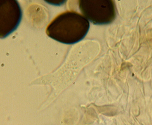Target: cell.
<instances>
[{"instance_id": "obj_1", "label": "cell", "mask_w": 152, "mask_h": 125, "mask_svg": "<svg viewBox=\"0 0 152 125\" xmlns=\"http://www.w3.org/2000/svg\"><path fill=\"white\" fill-rule=\"evenodd\" d=\"M89 29L88 19L75 12L60 14L50 24L46 29L48 36L65 44H74L82 40Z\"/></svg>"}, {"instance_id": "obj_2", "label": "cell", "mask_w": 152, "mask_h": 125, "mask_svg": "<svg viewBox=\"0 0 152 125\" xmlns=\"http://www.w3.org/2000/svg\"><path fill=\"white\" fill-rule=\"evenodd\" d=\"M79 7L85 17L95 24H106L115 17V4L111 0H80Z\"/></svg>"}, {"instance_id": "obj_3", "label": "cell", "mask_w": 152, "mask_h": 125, "mask_svg": "<svg viewBox=\"0 0 152 125\" xmlns=\"http://www.w3.org/2000/svg\"><path fill=\"white\" fill-rule=\"evenodd\" d=\"M8 11L5 7H1V17H0V26L1 31L3 28H5L4 36H7L16 29L21 20V9L18 3L16 1H13L12 7H9L10 1L7 3ZM3 36V37H4Z\"/></svg>"}]
</instances>
